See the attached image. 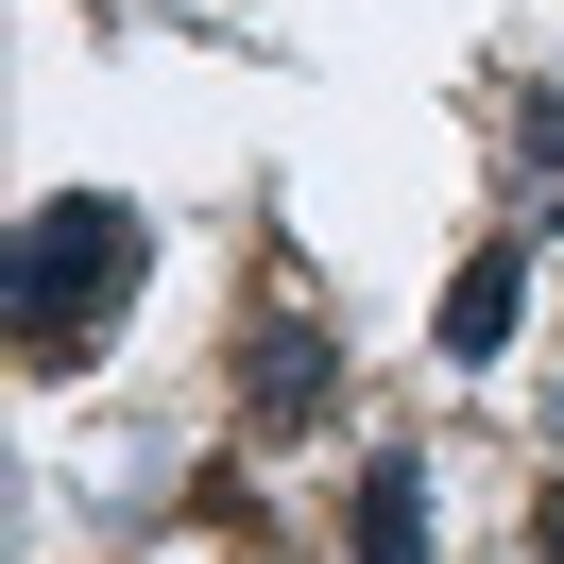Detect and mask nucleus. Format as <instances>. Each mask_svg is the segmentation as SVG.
I'll use <instances>...</instances> for the list:
<instances>
[{
    "mask_svg": "<svg viewBox=\"0 0 564 564\" xmlns=\"http://www.w3.org/2000/svg\"><path fill=\"white\" fill-rule=\"evenodd\" d=\"M138 274H154V223L120 206V188H52V206H18V257H0L18 359H35V377H69V359L138 308Z\"/></svg>",
    "mask_w": 564,
    "mask_h": 564,
    "instance_id": "1",
    "label": "nucleus"
},
{
    "mask_svg": "<svg viewBox=\"0 0 564 564\" xmlns=\"http://www.w3.org/2000/svg\"><path fill=\"white\" fill-rule=\"evenodd\" d=\"M530 564H564V479H547V496H530Z\"/></svg>",
    "mask_w": 564,
    "mask_h": 564,
    "instance_id": "5",
    "label": "nucleus"
},
{
    "mask_svg": "<svg viewBox=\"0 0 564 564\" xmlns=\"http://www.w3.org/2000/svg\"><path fill=\"white\" fill-rule=\"evenodd\" d=\"M343 564H427V445H377L343 496Z\"/></svg>",
    "mask_w": 564,
    "mask_h": 564,
    "instance_id": "4",
    "label": "nucleus"
},
{
    "mask_svg": "<svg viewBox=\"0 0 564 564\" xmlns=\"http://www.w3.org/2000/svg\"><path fill=\"white\" fill-rule=\"evenodd\" d=\"M240 427H343V325L325 308H257L240 325Z\"/></svg>",
    "mask_w": 564,
    "mask_h": 564,
    "instance_id": "2",
    "label": "nucleus"
},
{
    "mask_svg": "<svg viewBox=\"0 0 564 564\" xmlns=\"http://www.w3.org/2000/svg\"><path fill=\"white\" fill-rule=\"evenodd\" d=\"M513 325H530V240H479L445 274V308H427V343L462 359V377H496V359H513Z\"/></svg>",
    "mask_w": 564,
    "mask_h": 564,
    "instance_id": "3",
    "label": "nucleus"
}]
</instances>
